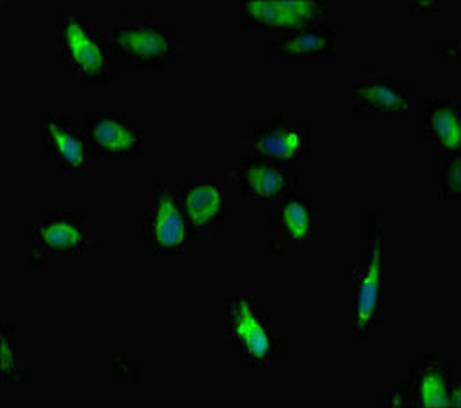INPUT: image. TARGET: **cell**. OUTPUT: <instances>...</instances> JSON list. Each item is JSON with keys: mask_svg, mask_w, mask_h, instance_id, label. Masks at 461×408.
<instances>
[{"mask_svg": "<svg viewBox=\"0 0 461 408\" xmlns=\"http://www.w3.org/2000/svg\"><path fill=\"white\" fill-rule=\"evenodd\" d=\"M59 50L87 82L103 84L112 77V45L80 14L59 18Z\"/></svg>", "mask_w": 461, "mask_h": 408, "instance_id": "1", "label": "cell"}, {"mask_svg": "<svg viewBox=\"0 0 461 408\" xmlns=\"http://www.w3.org/2000/svg\"><path fill=\"white\" fill-rule=\"evenodd\" d=\"M227 331L240 349V359L248 366H262L276 352L277 334L251 299H231L227 312Z\"/></svg>", "mask_w": 461, "mask_h": 408, "instance_id": "2", "label": "cell"}, {"mask_svg": "<svg viewBox=\"0 0 461 408\" xmlns=\"http://www.w3.org/2000/svg\"><path fill=\"white\" fill-rule=\"evenodd\" d=\"M108 41L135 68L156 69L165 66L172 57L168 31L158 25L150 16L130 18L124 27L112 32Z\"/></svg>", "mask_w": 461, "mask_h": 408, "instance_id": "3", "label": "cell"}, {"mask_svg": "<svg viewBox=\"0 0 461 408\" xmlns=\"http://www.w3.org/2000/svg\"><path fill=\"white\" fill-rule=\"evenodd\" d=\"M380 274H382V225L376 216H369L368 260L356 272V336H365L376 323L380 313Z\"/></svg>", "mask_w": 461, "mask_h": 408, "instance_id": "4", "label": "cell"}, {"mask_svg": "<svg viewBox=\"0 0 461 408\" xmlns=\"http://www.w3.org/2000/svg\"><path fill=\"white\" fill-rule=\"evenodd\" d=\"M323 18V2L308 0H257L244 2L240 20L244 27H267L303 31L315 27Z\"/></svg>", "mask_w": 461, "mask_h": 408, "instance_id": "5", "label": "cell"}, {"mask_svg": "<svg viewBox=\"0 0 461 408\" xmlns=\"http://www.w3.org/2000/svg\"><path fill=\"white\" fill-rule=\"evenodd\" d=\"M143 233L159 251L183 249L187 223L170 186H161L158 189V204L154 211L145 214Z\"/></svg>", "mask_w": 461, "mask_h": 408, "instance_id": "6", "label": "cell"}, {"mask_svg": "<svg viewBox=\"0 0 461 408\" xmlns=\"http://www.w3.org/2000/svg\"><path fill=\"white\" fill-rule=\"evenodd\" d=\"M290 115H283L271 126L262 128L251 141L253 152L260 159L288 163L299 159L310 149V130L303 128Z\"/></svg>", "mask_w": 461, "mask_h": 408, "instance_id": "7", "label": "cell"}, {"mask_svg": "<svg viewBox=\"0 0 461 408\" xmlns=\"http://www.w3.org/2000/svg\"><path fill=\"white\" fill-rule=\"evenodd\" d=\"M407 403L417 407L460 405V384L453 382V369L444 359L429 358L411 382Z\"/></svg>", "mask_w": 461, "mask_h": 408, "instance_id": "8", "label": "cell"}, {"mask_svg": "<svg viewBox=\"0 0 461 408\" xmlns=\"http://www.w3.org/2000/svg\"><path fill=\"white\" fill-rule=\"evenodd\" d=\"M87 246L82 222L69 214L47 216L31 231L32 264L41 262L47 253H82Z\"/></svg>", "mask_w": 461, "mask_h": 408, "instance_id": "9", "label": "cell"}, {"mask_svg": "<svg viewBox=\"0 0 461 408\" xmlns=\"http://www.w3.org/2000/svg\"><path fill=\"white\" fill-rule=\"evenodd\" d=\"M86 138L99 154L128 156L140 152V131L126 119L112 113H93L86 119Z\"/></svg>", "mask_w": 461, "mask_h": 408, "instance_id": "10", "label": "cell"}, {"mask_svg": "<svg viewBox=\"0 0 461 408\" xmlns=\"http://www.w3.org/2000/svg\"><path fill=\"white\" fill-rule=\"evenodd\" d=\"M43 140L47 154L53 156L59 167L84 168L87 163L89 141L71 121L69 115H47L43 121Z\"/></svg>", "mask_w": 461, "mask_h": 408, "instance_id": "11", "label": "cell"}, {"mask_svg": "<svg viewBox=\"0 0 461 408\" xmlns=\"http://www.w3.org/2000/svg\"><path fill=\"white\" fill-rule=\"evenodd\" d=\"M237 181L242 195L253 198H277L294 187V176L267 159H244Z\"/></svg>", "mask_w": 461, "mask_h": 408, "instance_id": "12", "label": "cell"}, {"mask_svg": "<svg viewBox=\"0 0 461 408\" xmlns=\"http://www.w3.org/2000/svg\"><path fill=\"white\" fill-rule=\"evenodd\" d=\"M181 211L187 227L196 231L214 227L225 218V189L216 184L187 186Z\"/></svg>", "mask_w": 461, "mask_h": 408, "instance_id": "13", "label": "cell"}, {"mask_svg": "<svg viewBox=\"0 0 461 408\" xmlns=\"http://www.w3.org/2000/svg\"><path fill=\"white\" fill-rule=\"evenodd\" d=\"M354 101L357 112H385L398 113L411 110L409 89L393 84L389 78H369L363 86L354 89Z\"/></svg>", "mask_w": 461, "mask_h": 408, "instance_id": "14", "label": "cell"}, {"mask_svg": "<svg viewBox=\"0 0 461 408\" xmlns=\"http://www.w3.org/2000/svg\"><path fill=\"white\" fill-rule=\"evenodd\" d=\"M426 135L437 141L442 150L460 152V104L451 99H431L424 106Z\"/></svg>", "mask_w": 461, "mask_h": 408, "instance_id": "15", "label": "cell"}, {"mask_svg": "<svg viewBox=\"0 0 461 408\" xmlns=\"http://www.w3.org/2000/svg\"><path fill=\"white\" fill-rule=\"evenodd\" d=\"M338 48V31L315 25L286 34L285 40L271 45L277 55H330Z\"/></svg>", "mask_w": 461, "mask_h": 408, "instance_id": "16", "label": "cell"}, {"mask_svg": "<svg viewBox=\"0 0 461 408\" xmlns=\"http://www.w3.org/2000/svg\"><path fill=\"white\" fill-rule=\"evenodd\" d=\"M276 223L288 240L297 244L306 242L315 223L312 202L306 198H292L285 202V205L277 213Z\"/></svg>", "mask_w": 461, "mask_h": 408, "instance_id": "17", "label": "cell"}, {"mask_svg": "<svg viewBox=\"0 0 461 408\" xmlns=\"http://www.w3.org/2000/svg\"><path fill=\"white\" fill-rule=\"evenodd\" d=\"M460 152L442 150L440 152V167H438L440 196H446V198L460 196Z\"/></svg>", "mask_w": 461, "mask_h": 408, "instance_id": "18", "label": "cell"}, {"mask_svg": "<svg viewBox=\"0 0 461 408\" xmlns=\"http://www.w3.org/2000/svg\"><path fill=\"white\" fill-rule=\"evenodd\" d=\"M2 375L4 380H20L23 375L22 366L16 361L14 340L9 329H4L2 332Z\"/></svg>", "mask_w": 461, "mask_h": 408, "instance_id": "19", "label": "cell"}, {"mask_svg": "<svg viewBox=\"0 0 461 408\" xmlns=\"http://www.w3.org/2000/svg\"><path fill=\"white\" fill-rule=\"evenodd\" d=\"M428 5H429V7H435V5H438V4H437V2H431V4H428V2H417V4H414V9L428 11Z\"/></svg>", "mask_w": 461, "mask_h": 408, "instance_id": "20", "label": "cell"}]
</instances>
